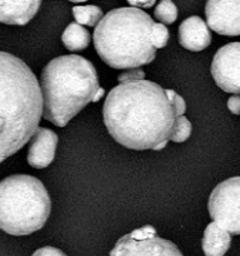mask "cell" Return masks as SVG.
<instances>
[{
    "label": "cell",
    "mask_w": 240,
    "mask_h": 256,
    "mask_svg": "<svg viewBox=\"0 0 240 256\" xmlns=\"http://www.w3.org/2000/svg\"><path fill=\"white\" fill-rule=\"evenodd\" d=\"M42 116L62 128L89 102L99 88L94 65L79 55H62L50 60L42 72Z\"/></svg>",
    "instance_id": "obj_3"
},
{
    "label": "cell",
    "mask_w": 240,
    "mask_h": 256,
    "mask_svg": "<svg viewBox=\"0 0 240 256\" xmlns=\"http://www.w3.org/2000/svg\"><path fill=\"white\" fill-rule=\"evenodd\" d=\"M72 15L79 25L95 26L102 19V10L95 5H79L72 8Z\"/></svg>",
    "instance_id": "obj_15"
},
{
    "label": "cell",
    "mask_w": 240,
    "mask_h": 256,
    "mask_svg": "<svg viewBox=\"0 0 240 256\" xmlns=\"http://www.w3.org/2000/svg\"><path fill=\"white\" fill-rule=\"evenodd\" d=\"M168 40H169V30L166 29L164 24L155 22L152 30V44L155 49H162L166 46Z\"/></svg>",
    "instance_id": "obj_18"
},
{
    "label": "cell",
    "mask_w": 240,
    "mask_h": 256,
    "mask_svg": "<svg viewBox=\"0 0 240 256\" xmlns=\"http://www.w3.org/2000/svg\"><path fill=\"white\" fill-rule=\"evenodd\" d=\"M165 92H166V96L168 99H169V102H172V109H174V112H175V116L176 118L182 116L185 110H186V104H185L184 99L172 89H165Z\"/></svg>",
    "instance_id": "obj_19"
},
{
    "label": "cell",
    "mask_w": 240,
    "mask_h": 256,
    "mask_svg": "<svg viewBox=\"0 0 240 256\" xmlns=\"http://www.w3.org/2000/svg\"><path fill=\"white\" fill-rule=\"evenodd\" d=\"M155 22L138 8L110 10L94 30V45L102 62L114 69H136L155 59L152 44Z\"/></svg>",
    "instance_id": "obj_4"
},
{
    "label": "cell",
    "mask_w": 240,
    "mask_h": 256,
    "mask_svg": "<svg viewBox=\"0 0 240 256\" xmlns=\"http://www.w3.org/2000/svg\"><path fill=\"white\" fill-rule=\"evenodd\" d=\"M102 95H104V89H102V88H100V89H99V90H98L96 95H95V99H94V102H99V100H100V99H102Z\"/></svg>",
    "instance_id": "obj_24"
},
{
    "label": "cell",
    "mask_w": 240,
    "mask_h": 256,
    "mask_svg": "<svg viewBox=\"0 0 240 256\" xmlns=\"http://www.w3.org/2000/svg\"><path fill=\"white\" fill-rule=\"evenodd\" d=\"M42 115V88L19 58L0 52V164L34 136Z\"/></svg>",
    "instance_id": "obj_2"
},
{
    "label": "cell",
    "mask_w": 240,
    "mask_h": 256,
    "mask_svg": "<svg viewBox=\"0 0 240 256\" xmlns=\"http://www.w3.org/2000/svg\"><path fill=\"white\" fill-rule=\"evenodd\" d=\"M179 42L190 52H202L212 42V32L202 18L190 16L180 24Z\"/></svg>",
    "instance_id": "obj_11"
},
{
    "label": "cell",
    "mask_w": 240,
    "mask_h": 256,
    "mask_svg": "<svg viewBox=\"0 0 240 256\" xmlns=\"http://www.w3.org/2000/svg\"><path fill=\"white\" fill-rule=\"evenodd\" d=\"M154 16L156 18V20H159L160 24L162 22H164V24H172L178 18L176 5L172 2H168V0L160 2L156 5V8H155Z\"/></svg>",
    "instance_id": "obj_16"
},
{
    "label": "cell",
    "mask_w": 240,
    "mask_h": 256,
    "mask_svg": "<svg viewBox=\"0 0 240 256\" xmlns=\"http://www.w3.org/2000/svg\"><path fill=\"white\" fill-rule=\"evenodd\" d=\"M129 2L132 8L136 6L138 9H142V8H150L155 4L154 0H149V2Z\"/></svg>",
    "instance_id": "obj_23"
},
{
    "label": "cell",
    "mask_w": 240,
    "mask_h": 256,
    "mask_svg": "<svg viewBox=\"0 0 240 256\" xmlns=\"http://www.w3.org/2000/svg\"><path fill=\"white\" fill-rule=\"evenodd\" d=\"M62 44L70 52H80L84 50L90 42V34L85 28L78 22H72L68 25L62 32Z\"/></svg>",
    "instance_id": "obj_14"
},
{
    "label": "cell",
    "mask_w": 240,
    "mask_h": 256,
    "mask_svg": "<svg viewBox=\"0 0 240 256\" xmlns=\"http://www.w3.org/2000/svg\"><path fill=\"white\" fill-rule=\"evenodd\" d=\"M105 126L116 142L132 150L166 146L175 126V112L165 89L142 80L110 90L102 106Z\"/></svg>",
    "instance_id": "obj_1"
},
{
    "label": "cell",
    "mask_w": 240,
    "mask_h": 256,
    "mask_svg": "<svg viewBox=\"0 0 240 256\" xmlns=\"http://www.w3.org/2000/svg\"><path fill=\"white\" fill-rule=\"evenodd\" d=\"M52 210V200L39 179L18 174L0 182V229L24 236L42 229Z\"/></svg>",
    "instance_id": "obj_5"
},
{
    "label": "cell",
    "mask_w": 240,
    "mask_h": 256,
    "mask_svg": "<svg viewBox=\"0 0 240 256\" xmlns=\"http://www.w3.org/2000/svg\"><path fill=\"white\" fill-rule=\"evenodd\" d=\"M42 2H0V22L25 25L35 16Z\"/></svg>",
    "instance_id": "obj_12"
},
{
    "label": "cell",
    "mask_w": 240,
    "mask_h": 256,
    "mask_svg": "<svg viewBox=\"0 0 240 256\" xmlns=\"http://www.w3.org/2000/svg\"><path fill=\"white\" fill-rule=\"evenodd\" d=\"M212 75L222 90L240 94V42L220 48L212 62Z\"/></svg>",
    "instance_id": "obj_8"
},
{
    "label": "cell",
    "mask_w": 240,
    "mask_h": 256,
    "mask_svg": "<svg viewBox=\"0 0 240 256\" xmlns=\"http://www.w3.org/2000/svg\"><path fill=\"white\" fill-rule=\"evenodd\" d=\"M228 109L235 115H240V96H232L228 99Z\"/></svg>",
    "instance_id": "obj_22"
},
{
    "label": "cell",
    "mask_w": 240,
    "mask_h": 256,
    "mask_svg": "<svg viewBox=\"0 0 240 256\" xmlns=\"http://www.w3.org/2000/svg\"><path fill=\"white\" fill-rule=\"evenodd\" d=\"M109 256H184L174 242L156 234L152 225L132 230L116 242Z\"/></svg>",
    "instance_id": "obj_7"
},
{
    "label": "cell",
    "mask_w": 240,
    "mask_h": 256,
    "mask_svg": "<svg viewBox=\"0 0 240 256\" xmlns=\"http://www.w3.org/2000/svg\"><path fill=\"white\" fill-rule=\"evenodd\" d=\"M145 74L142 70L140 69H132V70H126V72H122V74L118 76L120 84H129V82H136L144 80Z\"/></svg>",
    "instance_id": "obj_20"
},
{
    "label": "cell",
    "mask_w": 240,
    "mask_h": 256,
    "mask_svg": "<svg viewBox=\"0 0 240 256\" xmlns=\"http://www.w3.org/2000/svg\"><path fill=\"white\" fill-rule=\"evenodd\" d=\"M32 256H66L62 250L52 246H45L42 249H38Z\"/></svg>",
    "instance_id": "obj_21"
},
{
    "label": "cell",
    "mask_w": 240,
    "mask_h": 256,
    "mask_svg": "<svg viewBox=\"0 0 240 256\" xmlns=\"http://www.w3.org/2000/svg\"><path fill=\"white\" fill-rule=\"evenodd\" d=\"M58 135L46 128H38L28 150V164L35 169L49 166L55 156Z\"/></svg>",
    "instance_id": "obj_10"
},
{
    "label": "cell",
    "mask_w": 240,
    "mask_h": 256,
    "mask_svg": "<svg viewBox=\"0 0 240 256\" xmlns=\"http://www.w3.org/2000/svg\"><path fill=\"white\" fill-rule=\"evenodd\" d=\"M232 245V235L220 228L216 222L206 226L202 246L205 256H224Z\"/></svg>",
    "instance_id": "obj_13"
},
{
    "label": "cell",
    "mask_w": 240,
    "mask_h": 256,
    "mask_svg": "<svg viewBox=\"0 0 240 256\" xmlns=\"http://www.w3.org/2000/svg\"><path fill=\"white\" fill-rule=\"evenodd\" d=\"M208 25L218 34L240 35V2L209 0L205 5Z\"/></svg>",
    "instance_id": "obj_9"
},
{
    "label": "cell",
    "mask_w": 240,
    "mask_h": 256,
    "mask_svg": "<svg viewBox=\"0 0 240 256\" xmlns=\"http://www.w3.org/2000/svg\"><path fill=\"white\" fill-rule=\"evenodd\" d=\"M192 135V122L182 115V116H178L175 119V126L174 132L172 135V142H184L185 140L189 139Z\"/></svg>",
    "instance_id": "obj_17"
},
{
    "label": "cell",
    "mask_w": 240,
    "mask_h": 256,
    "mask_svg": "<svg viewBox=\"0 0 240 256\" xmlns=\"http://www.w3.org/2000/svg\"><path fill=\"white\" fill-rule=\"evenodd\" d=\"M208 210L220 228L230 235H240V176L230 178L215 186Z\"/></svg>",
    "instance_id": "obj_6"
}]
</instances>
